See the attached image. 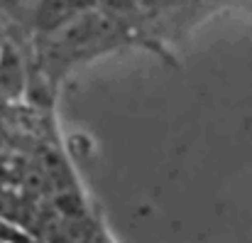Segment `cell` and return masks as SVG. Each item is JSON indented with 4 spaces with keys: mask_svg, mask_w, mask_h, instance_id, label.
Listing matches in <instances>:
<instances>
[{
    "mask_svg": "<svg viewBox=\"0 0 252 243\" xmlns=\"http://www.w3.org/2000/svg\"><path fill=\"white\" fill-rule=\"evenodd\" d=\"M125 42H130V27L125 20L105 7L86 5L54 30L39 35L42 69L52 77H62L74 64L110 52Z\"/></svg>",
    "mask_w": 252,
    "mask_h": 243,
    "instance_id": "1",
    "label": "cell"
},
{
    "mask_svg": "<svg viewBox=\"0 0 252 243\" xmlns=\"http://www.w3.org/2000/svg\"><path fill=\"white\" fill-rule=\"evenodd\" d=\"M25 91V64L15 47L5 44L0 52V98H17Z\"/></svg>",
    "mask_w": 252,
    "mask_h": 243,
    "instance_id": "2",
    "label": "cell"
}]
</instances>
